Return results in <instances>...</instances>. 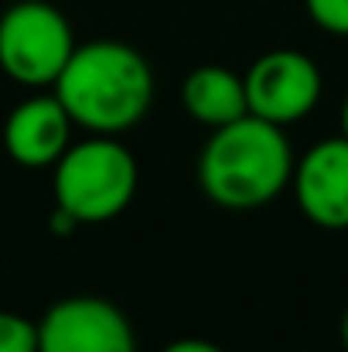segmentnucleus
Segmentation results:
<instances>
[{
    "label": "nucleus",
    "instance_id": "10",
    "mask_svg": "<svg viewBox=\"0 0 348 352\" xmlns=\"http://www.w3.org/2000/svg\"><path fill=\"white\" fill-rule=\"evenodd\" d=\"M0 352H38V329L21 315L0 311Z\"/></svg>",
    "mask_w": 348,
    "mask_h": 352
},
{
    "label": "nucleus",
    "instance_id": "5",
    "mask_svg": "<svg viewBox=\"0 0 348 352\" xmlns=\"http://www.w3.org/2000/svg\"><path fill=\"white\" fill-rule=\"evenodd\" d=\"M246 107L277 126L308 117L321 100V72L304 52L277 48L246 72Z\"/></svg>",
    "mask_w": 348,
    "mask_h": 352
},
{
    "label": "nucleus",
    "instance_id": "1",
    "mask_svg": "<svg viewBox=\"0 0 348 352\" xmlns=\"http://www.w3.org/2000/svg\"><path fill=\"white\" fill-rule=\"evenodd\" d=\"M55 96L65 113L96 133H123L147 113L154 79L147 62L119 41H89L72 52Z\"/></svg>",
    "mask_w": 348,
    "mask_h": 352
},
{
    "label": "nucleus",
    "instance_id": "9",
    "mask_svg": "<svg viewBox=\"0 0 348 352\" xmlns=\"http://www.w3.org/2000/svg\"><path fill=\"white\" fill-rule=\"evenodd\" d=\"M181 100H185V110L192 117L209 123V126H226V123L249 113L246 82L235 72L222 69V65L195 69L185 79V86H181Z\"/></svg>",
    "mask_w": 348,
    "mask_h": 352
},
{
    "label": "nucleus",
    "instance_id": "4",
    "mask_svg": "<svg viewBox=\"0 0 348 352\" xmlns=\"http://www.w3.org/2000/svg\"><path fill=\"white\" fill-rule=\"evenodd\" d=\"M69 21L41 0H21L0 17V69L24 86H48L72 58Z\"/></svg>",
    "mask_w": 348,
    "mask_h": 352
},
{
    "label": "nucleus",
    "instance_id": "13",
    "mask_svg": "<svg viewBox=\"0 0 348 352\" xmlns=\"http://www.w3.org/2000/svg\"><path fill=\"white\" fill-rule=\"evenodd\" d=\"M342 137H348V96H345V107H342Z\"/></svg>",
    "mask_w": 348,
    "mask_h": 352
},
{
    "label": "nucleus",
    "instance_id": "2",
    "mask_svg": "<svg viewBox=\"0 0 348 352\" xmlns=\"http://www.w3.org/2000/svg\"><path fill=\"white\" fill-rule=\"evenodd\" d=\"M202 188L222 209H259L294 175V157L283 130L253 113L216 126L202 151Z\"/></svg>",
    "mask_w": 348,
    "mask_h": 352
},
{
    "label": "nucleus",
    "instance_id": "11",
    "mask_svg": "<svg viewBox=\"0 0 348 352\" xmlns=\"http://www.w3.org/2000/svg\"><path fill=\"white\" fill-rule=\"evenodd\" d=\"M304 3L318 28H325L328 34L348 38V0H304Z\"/></svg>",
    "mask_w": 348,
    "mask_h": 352
},
{
    "label": "nucleus",
    "instance_id": "14",
    "mask_svg": "<svg viewBox=\"0 0 348 352\" xmlns=\"http://www.w3.org/2000/svg\"><path fill=\"white\" fill-rule=\"evenodd\" d=\"M342 342H345V349H348V311H345V318H342Z\"/></svg>",
    "mask_w": 348,
    "mask_h": 352
},
{
    "label": "nucleus",
    "instance_id": "7",
    "mask_svg": "<svg viewBox=\"0 0 348 352\" xmlns=\"http://www.w3.org/2000/svg\"><path fill=\"white\" fill-rule=\"evenodd\" d=\"M294 192L311 223L348 230V137L321 140L301 157Z\"/></svg>",
    "mask_w": 348,
    "mask_h": 352
},
{
    "label": "nucleus",
    "instance_id": "3",
    "mask_svg": "<svg viewBox=\"0 0 348 352\" xmlns=\"http://www.w3.org/2000/svg\"><path fill=\"white\" fill-rule=\"evenodd\" d=\"M137 192V161L113 137H93L58 157L55 199L76 223H106Z\"/></svg>",
    "mask_w": 348,
    "mask_h": 352
},
{
    "label": "nucleus",
    "instance_id": "6",
    "mask_svg": "<svg viewBox=\"0 0 348 352\" xmlns=\"http://www.w3.org/2000/svg\"><path fill=\"white\" fill-rule=\"evenodd\" d=\"M38 352H137L130 322L110 301H58L38 325Z\"/></svg>",
    "mask_w": 348,
    "mask_h": 352
},
{
    "label": "nucleus",
    "instance_id": "8",
    "mask_svg": "<svg viewBox=\"0 0 348 352\" xmlns=\"http://www.w3.org/2000/svg\"><path fill=\"white\" fill-rule=\"evenodd\" d=\"M69 123L72 117L58 103V96H38L21 103L3 126V144L10 157L24 168H45L55 164L65 154L69 144Z\"/></svg>",
    "mask_w": 348,
    "mask_h": 352
},
{
    "label": "nucleus",
    "instance_id": "12",
    "mask_svg": "<svg viewBox=\"0 0 348 352\" xmlns=\"http://www.w3.org/2000/svg\"><path fill=\"white\" fill-rule=\"evenodd\" d=\"M164 352H222L212 342H202V339H181V342H171Z\"/></svg>",
    "mask_w": 348,
    "mask_h": 352
}]
</instances>
